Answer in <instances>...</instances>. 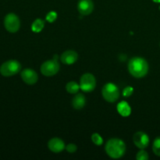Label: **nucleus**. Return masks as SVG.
I'll return each mask as SVG.
<instances>
[{
    "instance_id": "1",
    "label": "nucleus",
    "mask_w": 160,
    "mask_h": 160,
    "mask_svg": "<svg viewBox=\"0 0 160 160\" xmlns=\"http://www.w3.org/2000/svg\"><path fill=\"white\" fill-rule=\"evenodd\" d=\"M149 70L148 62L144 58L134 57L128 62V71L135 78L145 77Z\"/></svg>"
},
{
    "instance_id": "2",
    "label": "nucleus",
    "mask_w": 160,
    "mask_h": 160,
    "mask_svg": "<svg viewBox=\"0 0 160 160\" xmlns=\"http://www.w3.org/2000/svg\"><path fill=\"white\" fill-rule=\"evenodd\" d=\"M105 150L112 159H120L125 154L126 145L121 139L112 138L106 142Z\"/></svg>"
},
{
    "instance_id": "3",
    "label": "nucleus",
    "mask_w": 160,
    "mask_h": 160,
    "mask_svg": "<svg viewBox=\"0 0 160 160\" xmlns=\"http://www.w3.org/2000/svg\"><path fill=\"white\" fill-rule=\"evenodd\" d=\"M21 65L15 59H10L3 62L0 67V73L4 77H11L20 71Z\"/></svg>"
},
{
    "instance_id": "4",
    "label": "nucleus",
    "mask_w": 160,
    "mask_h": 160,
    "mask_svg": "<svg viewBox=\"0 0 160 160\" xmlns=\"http://www.w3.org/2000/svg\"><path fill=\"white\" fill-rule=\"evenodd\" d=\"M102 97L108 102H115L120 97V91L117 86L112 83L105 84L102 90Z\"/></svg>"
},
{
    "instance_id": "5",
    "label": "nucleus",
    "mask_w": 160,
    "mask_h": 160,
    "mask_svg": "<svg viewBox=\"0 0 160 160\" xmlns=\"http://www.w3.org/2000/svg\"><path fill=\"white\" fill-rule=\"evenodd\" d=\"M60 69V65L56 59H50L45 61L41 66V73L46 77L56 75Z\"/></svg>"
},
{
    "instance_id": "6",
    "label": "nucleus",
    "mask_w": 160,
    "mask_h": 160,
    "mask_svg": "<svg viewBox=\"0 0 160 160\" xmlns=\"http://www.w3.org/2000/svg\"><path fill=\"white\" fill-rule=\"evenodd\" d=\"M96 80L92 73H86L81 76L80 80V88L84 92H91L95 90Z\"/></svg>"
},
{
    "instance_id": "7",
    "label": "nucleus",
    "mask_w": 160,
    "mask_h": 160,
    "mask_svg": "<svg viewBox=\"0 0 160 160\" xmlns=\"http://www.w3.org/2000/svg\"><path fill=\"white\" fill-rule=\"evenodd\" d=\"M4 26L6 31L10 33H16L20 28V21L15 13L7 14L4 19Z\"/></svg>"
},
{
    "instance_id": "8",
    "label": "nucleus",
    "mask_w": 160,
    "mask_h": 160,
    "mask_svg": "<svg viewBox=\"0 0 160 160\" xmlns=\"http://www.w3.org/2000/svg\"><path fill=\"white\" fill-rule=\"evenodd\" d=\"M133 141H134V145L140 149H144L149 145V138L148 134L142 131L135 133L133 137Z\"/></svg>"
},
{
    "instance_id": "9",
    "label": "nucleus",
    "mask_w": 160,
    "mask_h": 160,
    "mask_svg": "<svg viewBox=\"0 0 160 160\" xmlns=\"http://www.w3.org/2000/svg\"><path fill=\"white\" fill-rule=\"evenodd\" d=\"M22 80L24 83H26L28 85H33L35 84L38 80V73L32 69H25L20 73Z\"/></svg>"
},
{
    "instance_id": "10",
    "label": "nucleus",
    "mask_w": 160,
    "mask_h": 160,
    "mask_svg": "<svg viewBox=\"0 0 160 160\" xmlns=\"http://www.w3.org/2000/svg\"><path fill=\"white\" fill-rule=\"evenodd\" d=\"M78 9L83 16H88L92 12L94 9V3L92 0H79Z\"/></svg>"
},
{
    "instance_id": "11",
    "label": "nucleus",
    "mask_w": 160,
    "mask_h": 160,
    "mask_svg": "<svg viewBox=\"0 0 160 160\" xmlns=\"http://www.w3.org/2000/svg\"><path fill=\"white\" fill-rule=\"evenodd\" d=\"M48 148L54 153H59L65 149L66 146L63 141L59 138H53L48 142Z\"/></svg>"
},
{
    "instance_id": "12",
    "label": "nucleus",
    "mask_w": 160,
    "mask_h": 160,
    "mask_svg": "<svg viewBox=\"0 0 160 160\" xmlns=\"http://www.w3.org/2000/svg\"><path fill=\"white\" fill-rule=\"evenodd\" d=\"M78 59V55L73 50H67L65 51L60 56L61 62L66 65L73 64Z\"/></svg>"
},
{
    "instance_id": "13",
    "label": "nucleus",
    "mask_w": 160,
    "mask_h": 160,
    "mask_svg": "<svg viewBox=\"0 0 160 160\" xmlns=\"http://www.w3.org/2000/svg\"><path fill=\"white\" fill-rule=\"evenodd\" d=\"M86 99L85 97L83 94H77L74 96V98L72 99V106L74 108L77 110H80V109H83L84 106H85Z\"/></svg>"
},
{
    "instance_id": "14",
    "label": "nucleus",
    "mask_w": 160,
    "mask_h": 160,
    "mask_svg": "<svg viewBox=\"0 0 160 160\" xmlns=\"http://www.w3.org/2000/svg\"><path fill=\"white\" fill-rule=\"evenodd\" d=\"M117 111L122 117H127L131 113V108L127 102L123 101L117 105Z\"/></svg>"
},
{
    "instance_id": "15",
    "label": "nucleus",
    "mask_w": 160,
    "mask_h": 160,
    "mask_svg": "<svg viewBox=\"0 0 160 160\" xmlns=\"http://www.w3.org/2000/svg\"><path fill=\"white\" fill-rule=\"evenodd\" d=\"M44 27H45L44 20L42 19H37L31 24V30H32L33 32L39 33L43 30Z\"/></svg>"
},
{
    "instance_id": "16",
    "label": "nucleus",
    "mask_w": 160,
    "mask_h": 160,
    "mask_svg": "<svg viewBox=\"0 0 160 160\" xmlns=\"http://www.w3.org/2000/svg\"><path fill=\"white\" fill-rule=\"evenodd\" d=\"M80 85L78 84H77L74 81H70V82L67 83V85H66V90L68 93L70 94H77L79 92Z\"/></svg>"
},
{
    "instance_id": "17",
    "label": "nucleus",
    "mask_w": 160,
    "mask_h": 160,
    "mask_svg": "<svg viewBox=\"0 0 160 160\" xmlns=\"http://www.w3.org/2000/svg\"><path fill=\"white\" fill-rule=\"evenodd\" d=\"M152 151L155 155L160 156V137L156 138L152 145Z\"/></svg>"
},
{
    "instance_id": "18",
    "label": "nucleus",
    "mask_w": 160,
    "mask_h": 160,
    "mask_svg": "<svg viewBox=\"0 0 160 160\" xmlns=\"http://www.w3.org/2000/svg\"><path fill=\"white\" fill-rule=\"evenodd\" d=\"M92 141L95 145H101L103 143V139L100 136L99 134L95 133L92 135Z\"/></svg>"
},
{
    "instance_id": "19",
    "label": "nucleus",
    "mask_w": 160,
    "mask_h": 160,
    "mask_svg": "<svg viewBox=\"0 0 160 160\" xmlns=\"http://www.w3.org/2000/svg\"><path fill=\"white\" fill-rule=\"evenodd\" d=\"M136 159L138 160H148L149 159V156H148V154L147 152L142 149L138 152L137 156H136Z\"/></svg>"
},
{
    "instance_id": "20",
    "label": "nucleus",
    "mask_w": 160,
    "mask_h": 160,
    "mask_svg": "<svg viewBox=\"0 0 160 160\" xmlns=\"http://www.w3.org/2000/svg\"><path fill=\"white\" fill-rule=\"evenodd\" d=\"M57 18V13L54 11H51L46 15V20L49 23H53Z\"/></svg>"
},
{
    "instance_id": "21",
    "label": "nucleus",
    "mask_w": 160,
    "mask_h": 160,
    "mask_svg": "<svg viewBox=\"0 0 160 160\" xmlns=\"http://www.w3.org/2000/svg\"><path fill=\"white\" fill-rule=\"evenodd\" d=\"M134 92V88L131 86H128V87H126L123 91V95L125 97V98H128V97L131 96V95Z\"/></svg>"
},
{
    "instance_id": "22",
    "label": "nucleus",
    "mask_w": 160,
    "mask_h": 160,
    "mask_svg": "<svg viewBox=\"0 0 160 160\" xmlns=\"http://www.w3.org/2000/svg\"><path fill=\"white\" fill-rule=\"evenodd\" d=\"M65 148H66V150L68 152L73 153L77 151V149H78V147H77V145H74V144H69L68 145H67V146H66Z\"/></svg>"
},
{
    "instance_id": "23",
    "label": "nucleus",
    "mask_w": 160,
    "mask_h": 160,
    "mask_svg": "<svg viewBox=\"0 0 160 160\" xmlns=\"http://www.w3.org/2000/svg\"><path fill=\"white\" fill-rule=\"evenodd\" d=\"M53 59H56V60H58V56H57V55H55V56H53Z\"/></svg>"
},
{
    "instance_id": "24",
    "label": "nucleus",
    "mask_w": 160,
    "mask_h": 160,
    "mask_svg": "<svg viewBox=\"0 0 160 160\" xmlns=\"http://www.w3.org/2000/svg\"><path fill=\"white\" fill-rule=\"evenodd\" d=\"M154 2H156V3H160V0H152Z\"/></svg>"
},
{
    "instance_id": "25",
    "label": "nucleus",
    "mask_w": 160,
    "mask_h": 160,
    "mask_svg": "<svg viewBox=\"0 0 160 160\" xmlns=\"http://www.w3.org/2000/svg\"><path fill=\"white\" fill-rule=\"evenodd\" d=\"M159 9H160V6H159Z\"/></svg>"
}]
</instances>
